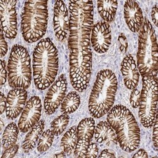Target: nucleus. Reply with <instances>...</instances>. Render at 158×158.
<instances>
[{
  "label": "nucleus",
  "mask_w": 158,
  "mask_h": 158,
  "mask_svg": "<svg viewBox=\"0 0 158 158\" xmlns=\"http://www.w3.org/2000/svg\"><path fill=\"white\" fill-rule=\"evenodd\" d=\"M77 140V127L73 126L71 127L63 136L61 140V147L66 154L70 155L74 151Z\"/></svg>",
  "instance_id": "23"
},
{
  "label": "nucleus",
  "mask_w": 158,
  "mask_h": 158,
  "mask_svg": "<svg viewBox=\"0 0 158 158\" xmlns=\"http://www.w3.org/2000/svg\"><path fill=\"white\" fill-rule=\"evenodd\" d=\"M44 126V121L41 120L31 128L22 143V149L25 153L31 152L35 148L37 142L43 132Z\"/></svg>",
  "instance_id": "19"
},
{
  "label": "nucleus",
  "mask_w": 158,
  "mask_h": 158,
  "mask_svg": "<svg viewBox=\"0 0 158 158\" xmlns=\"http://www.w3.org/2000/svg\"><path fill=\"white\" fill-rule=\"evenodd\" d=\"M9 85L12 88L27 89L32 81L31 59L29 52L23 46H13L7 64Z\"/></svg>",
  "instance_id": "7"
},
{
  "label": "nucleus",
  "mask_w": 158,
  "mask_h": 158,
  "mask_svg": "<svg viewBox=\"0 0 158 158\" xmlns=\"http://www.w3.org/2000/svg\"><path fill=\"white\" fill-rule=\"evenodd\" d=\"M52 157H58V158L65 157H66V154H65V152L63 151V152H59V153H57V154H55Z\"/></svg>",
  "instance_id": "39"
},
{
  "label": "nucleus",
  "mask_w": 158,
  "mask_h": 158,
  "mask_svg": "<svg viewBox=\"0 0 158 158\" xmlns=\"http://www.w3.org/2000/svg\"><path fill=\"white\" fill-rule=\"evenodd\" d=\"M118 41H119L120 46V50L123 53L127 51V47H128V43L127 38L123 34H121L119 37H118Z\"/></svg>",
  "instance_id": "34"
},
{
  "label": "nucleus",
  "mask_w": 158,
  "mask_h": 158,
  "mask_svg": "<svg viewBox=\"0 0 158 158\" xmlns=\"http://www.w3.org/2000/svg\"><path fill=\"white\" fill-rule=\"evenodd\" d=\"M121 72L125 86L129 90L137 87L139 82L140 73L132 55H127L122 63Z\"/></svg>",
  "instance_id": "17"
},
{
  "label": "nucleus",
  "mask_w": 158,
  "mask_h": 158,
  "mask_svg": "<svg viewBox=\"0 0 158 158\" xmlns=\"http://www.w3.org/2000/svg\"><path fill=\"white\" fill-rule=\"evenodd\" d=\"M118 2L112 0L98 1V10L100 16L107 23L114 20L118 9Z\"/></svg>",
  "instance_id": "20"
},
{
  "label": "nucleus",
  "mask_w": 158,
  "mask_h": 158,
  "mask_svg": "<svg viewBox=\"0 0 158 158\" xmlns=\"http://www.w3.org/2000/svg\"><path fill=\"white\" fill-rule=\"evenodd\" d=\"M140 99V91H139L137 89H134L132 90L130 94V104L132 108H139V103Z\"/></svg>",
  "instance_id": "28"
},
{
  "label": "nucleus",
  "mask_w": 158,
  "mask_h": 158,
  "mask_svg": "<svg viewBox=\"0 0 158 158\" xmlns=\"http://www.w3.org/2000/svg\"><path fill=\"white\" fill-rule=\"evenodd\" d=\"M27 99L26 89L15 88L8 93L6 102V116L9 120H14L23 111Z\"/></svg>",
  "instance_id": "14"
},
{
  "label": "nucleus",
  "mask_w": 158,
  "mask_h": 158,
  "mask_svg": "<svg viewBox=\"0 0 158 158\" xmlns=\"http://www.w3.org/2000/svg\"><path fill=\"white\" fill-rule=\"evenodd\" d=\"M95 120L93 118H85L78 123L77 127L78 139L91 140L94 135Z\"/></svg>",
  "instance_id": "21"
},
{
  "label": "nucleus",
  "mask_w": 158,
  "mask_h": 158,
  "mask_svg": "<svg viewBox=\"0 0 158 158\" xmlns=\"http://www.w3.org/2000/svg\"><path fill=\"white\" fill-rule=\"evenodd\" d=\"M59 69L58 50L49 38L39 41L32 55V74L34 84L44 90L55 81Z\"/></svg>",
  "instance_id": "2"
},
{
  "label": "nucleus",
  "mask_w": 158,
  "mask_h": 158,
  "mask_svg": "<svg viewBox=\"0 0 158 158\" xmlns=\"http://www.w3.org/2000/svg\"><path fill=\"white\" fill-rule=\"evenodd\" d=\"M6 97L3 93H1V97H0V111L2 114L6 110Z\"/></svg>",
  "instance_id": "36"
},
{
  "label": "nucleus",
  "mask_w": 158,
  "mask_h": 158,
  "mask_svg": "<svg viewBox=\"0 0 158 158\" xmlns=\"http://www.w3.org/2000/svg\"><path fill=\"white\" fill-rule=\"evenodd\" d=\"M70 23L68 44L70 50L91 47L90 34L94 26V6L92 1L69 2Z\"/></svg>",
  "instance_id": "1"
},
{
  "label": "nucleus",
  "mask_w": 158,
  "mask_h": 158,
  "mask_svg": "<svg viewBox=\"0 0 158 158\" xmlns=\"http://www.w3.org/2000/svg\"><path fill=\"white\" fill-rule=\"evenodd\" d=\"M19 130V127L14 122H11L6 126L3 131L2 137V145L5 149L16 144Z\"/></svg>",
  "instance_id": "24"
},
{
  "label": "nucleus",
  "mask_w": 158,
  "mask_h": 158,
  "mask_svg": "<svg viewBox=\"0 0 158 158\" xmlns=\"http://www.w3.org/2000/svg\"><path fill=\"white\" fill-rule=\"evenodd\" d=\"M124 17L128 27L131 32H139L143 22V16L142 9L136 2L132 0L125 2Z\"/></svg>",
  "instance_id": "16"
},
{
  "label": "nucleus",
  "mask_w": 158,
  "mask_h": 158,
  "mask_svg": "<svg viewBox=\"0 0 158 158\" xmlns=\"http://www.w3.org/2000/svg\"><path fill=\"white\" fill-rule=\"evenodd\" d=\"M118 89V80L114 73L105 69L98 72L89 99L91 116L100 118L113 106Z\"/></svg>",
  "instance_id": "4"
},
{
  "label": "nucleus",
  "mask_w": 158,
  "mask_h": 158,
  "mask_svg": "<svg viewBox=\"0 0 158 158\" xmlns=\"http://www.w3.org/2000/svg\"><path fill=\"white\" fill-rule=\"evenodd\" d=\"M48 23L47 1H27L22 14L21 32L24 40L34 43L45 35Z\"/></svg>",
  "instance_id": "6"
},
{
  "label": "nucleus",
  "mask_w": 158,
  "mask_h": 158,
  "mask_svg": "<svg viewBox=\"0 0 158 158\" xmlns=\"http://www.w3.org/2000/svg\"><path fill=\"white\" fill-rule=\"evenodd\" d=\"M94 137L99 143H104L108 146L118 144L115 131L108 122H100L95 128Z\"/></svg>",
  "instance_id": "18"
},
{
  "label": "nucleus",
  "mask_w": 158,
  "mask_h": 158,
  "mask_svg": "<svg viewBox=\"0 0 158 158\" xmlns=\"http://www.w3.org/2000/svg\"><path fill=\"white\" fill-rule=\"evenodd\" d=\"M157 11H158V8L157 5H155L152 9V12H151V17L153 23L155 24V25L157 26Z\"/></svg>",
  "instance_id": "37"
},
{
  "label": "nucleus",
  "mask_w": 158,
  "mask_h": 158,
  "mask_svg": "<svg viewBox=\"0 0 158 158\" xmlns=\"http://www.w3.org/2000/svg\"><path fill=\"white\" fill-rule=\"evenodd\" d=\"M17 1L0 0L2 29L5 37L9 39L16 37L18 32Z\"/></svg>",
  "instance_id": "10"
},
{
  "label": "nucleus",
  "mask_w": 158,
  "mask_h": 158,
  "mask_svg": "<svg viewBox=\"0 0 158 158\" xmlns=\"http://www.w3.org/2000/svg\"><path fill=\"white\" fill-rule=\"evenodd\" d=\"M157 80L150 77H142L139 117L145 128H150L152 127L157 113Z\"/></svg>",
  "instance_id": "9"
},
{
  "label": "nucleus",
  "mask_w": 158,
  "mask_h": 158,
  "mask_svg": "<svg viewBox=\"0 0 158 158\" xmlns=\"http://www.w3.org/2000/svg\"><path fill=\"white\" fill-rule=\"evenodd\" d=\"M70 122V117L67 114H63L52 122L51 125V130L55 136L60 135L67 128Z\"/></svg>",
  "instance_id": "25"
},
{
  "label": "nucleus",
  "mask_w": 158,
  "mask_h": 158,
  "mask_svg": "<svg viewBox=\"0 0 158 158\" xmlns=\"http://www.w3.org/2000/svg\"><path fill=\"white\" fill-rule=\"evenodd\" d=\"M153 126V133H152V142L154 148L157 149L158 148V119H157V114L156 113L155 120Z\"/></svg>",
  "instance_id": "32"
},
{
  "label": "nucleus",
  "mask_w": 158,
  "mask_h": 158,
  "mask_svg": "<svg viewBox=\"0 0 158 158\" xmlns=\"http://www.w3.org/2000/svg\"><path fill=\"white\" fill-rule=\"evenodd\" d=\"M115 152L110 149H104L101 154L99 156V157H103V158H112V157H115Z\"/></svg>",
  "instance_id": "35"
},
{
  "label": "nucleus",
  "mask_w": 158,
  "mask_h": 158,
  "mask_svg": "<svg viewBox=\"0 0 158 158\" xmlns=\"http://www.w3.org/2000/svg\"><path fill=\"white\" fill-rule=\"evenodd\" d=\"M107 122L113 128L118 143L127 152L137 150L140 143V130L135 116L123 105L113 106L108 113Z\"/></svg>",
  "instance_id": "3"
},
{
  "label": "nucleus",
  "mask_w": 158,
  "mask_h": 158,
  "mask_svg": "<svg viewBox=\"0 0 158 158\" xmlns=\"http://www.w3.org/2000/svg\"><path fill=\"white\" fill-rule=\"evenodd\" d=\"M111 43V30L108 23L100 21L94 25L90 34V44L99 54L106 52Z\"/></svg>",
  "instance_id": "13"
},
{
  "label": "nucleus",
  "mask_w": 158,
  "mask_h": 158,
  "mask_svg": "<svg viewBox=\"0 0 158 158\" xmlns=\"http://www.w3.org/2000/svg\"><path fill=\"white\" fill-rule=\"evenodd\" d=\"M67 82L64 75H61L49 88L44 101L46 114H52L57 110L66 96Z\"/></svg>",
  "instance_id": "11"
},
{
  "label": "nucleus",
  "mask_w": 158,
  "mask_h": 158,
  "mask_svg": "<svg viewBox=\"0 0 158 158\" xmlns=\"http://www.w3.org/2000/svg\"><path fill=\"white\" fill-rule=\"evenodd\" d=\"M133 157H143V158H148V154L147 152L143 149H140L134 156Z\"/></svg>",
  "instance_id": "38"
},
{
  "label": "nucleus",
  "mask_w": 158,
  "mask_h": 158,
  "mask_svg": "<svg viewBox=\"0 0 158 158\" xmlns=\"http://www.w3.org/2000/svg\"><path fill=\"white\" fill-rule=\"evenodd\" d=\"M99 153V148L98 145L96 143L92 142L90 143L89 146L87 148V152L85 155V157H98Z\"/></svg>",
  "instance_id": "29"
},
{
  "label": "nucleus",
  "mask_w": 158,
  "mask_h": 158,
  "mask_svg": "<svg viewBox=\"0 0 158 158\" xmlns=\"http://www.w3.org/2000/svg\"><path fill=\"white\" fill-rule=\"evenodd\" d=\"M137 67L142 77H150L157 80L158 70V48L157 37L150 21L143 19L139 31Z\"/></svg>",
  "instance_id": "5"
},
{
  "label": "nucleus",
  "mask_w": 158,
  "mask_h": 158,
  "mask_svg": "<svg viewBox=\"0 0 158 158\" xmlns=\"http://www.w3.org/2000/svg\"><path fill=\"white\" fill-rule=\"evenodd\" d=\"M54 137L55 135L51 130L48 129L43 131L37 142V151L39 152L47 151L51 147L54 140Z\"/></svg>",
  "instance_id": "26"
},
{
  "label": "nucleus",
  "mask_w": 158,
  "mask_h": 158,
  "mask_svg": "<svg viewBox=\"0 0 158 158\" xmlns=\"http://www.w3.org/2000/svg\"><path fill=\"white\" fill-rule=\"evenodd\" d=\"M19 149V145L15 144L5 149L1 158H12L15 156Z\"/></svg>",
  "instance_id": "30"
},
{
  "label": "nucleus",
  "mask_w": 158,
  "mask_h": 158,
  "mask_svg": "<svg viewBox=\"0 0 158 158\" xmlns=\"http://www.w3.org/2000/svg\"><path fill=\"white\" fill-rule=\"evenodd\" d=\"M5 37L4 33L2 29L1 32H0V49H1V51H0V55H1L2 58L4 57L6 55L8 50V44L6 41H5Z\"/></svg>",
  "instance_id": "31"
},
{
  "label": "nucleus",
  "mask_w": 158,
  "mask_h": 158,
  "mask_svg": "<svg viewBox=\"0 0 158 158\" xmlns=\"http://www.w3.org/2000/svg\"><path fill=\"white\" fill-rule=\"evenodd\" d=\"M42 114V102L38 96L31 97L26 103L18 123L20 131L26 133L37 123Z\"/></svg>",
  "instance_id": "12"
},
{
  "label": "nucleus",
  "mask_w": 158,
  "mask_h": 158,
  "mask_svg": "<svg viewBox=\"0 0 158 158\" xmlns=\"http://www.w3.org/2000/svg\"><path fill=\"white\" fill-rule=\"evenodd\" d=\"M0 70H1V85H4L8 77V71L6 70V63L4 60H1V66H0Z\"/></svg>",
  "instance_id": "33"
},
{
  "label": "nucleus",
  "mask_w": 158,
  "mask_h": 158,
  "mask_svg": "<svg viewBox=\"0 0 158 158\" xmlns=\"http://www.w3.org/2000/svg\"><path fill=\"white\" fill-rule=\"evenodd\" d=\"M81 104V98L76 91H72L64 98L61 104V112L69 114L77 110Z\"/></svg>",
  "instance_id": "22"
},
{
  "label": "nucleus",
  "mask_w": 158,
  "mask_h": 158,
  "mask_svg": "<svg viewBox=\"0 0 158 158\" xmlns=\"http://www.w3.org/2000/svg\"><path fill=\"white\" fill-rule=\"evenodd\" d=\"M90 140L85 139H78L74 149L73 154L75 157H85L87 148Z\"/></svg>",
  "instance_id": "27"
},
{
  "label": "nucleus",
  "mask_w": 158,
  "mask_h": 158,
  "mask_svg": "<svg viewBox=\"0 0 158 158\" xmlns=\"http://www.w3.org/2000/svg\"><path fill=\"white\" fill-rule=\"evenodd\" d=\"M91 47L74 49L70 53V78L73 87L82 93L88 87L92 73Z\"/></svg>",
  "instance_id": "8"
},
{
  "label": "nucleus",
  "mask_w": 158,
  "mask_h": 158,
  "mask_svg": "<svg viewBox=\"0 0 158 158\" xmlns=\"http://www.w3.org/2000/svg\"><path fill=\"white\" fill-rule=\"evenodd\" d=\"M70 16L67 6L63 1H56L54 6L53 25L55 35L60 41L67 39L69 33Z\"/></svg>",
  "instance_id": "15"
}]
</instances>
